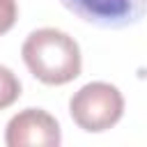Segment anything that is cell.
Returning a JSON list of instances; mask_svg holds the SVG:
<instances>
[{
    "label": "cell",
    "mask_w": 147,
    "mask_h": 147,
    "mask_svg": "<svg viewBox=\"0 0 147 147\" xmlns=\"http://www.w3.org/2000/svg\"><path fill=\"white\" fill-rule=\"evenodd\" d=\"M18 18V5L16 0H0V37L7 34Z\"/></svg>",
    "instance_id": "6"
},
{
    "label": "cell",
    "mask_w": 147,
    "mask_h": 147,
    "mask_svg": "<svg viewBox=\"0 0 147 147\" xmlns=\"http://www.w3.org/2000/svg\"><path fill=\"white\" fill-rule=\"evenodd\" d=\"M71 119L87 133H101L113 129L124 115V96L110 83H87L74 92L69 101Z\"/></svg>",
    "instance_id": "2"
},
{
    "label": "cell",
    "mask_w": 147,
    "mask_h": 147,
    "mask_svg": "<svg viewBox=\"0 0 147 147\" xmlns=\"http://www.w3.org/2000/svg\"><path fill=\"white\" fill-rule=\"evenodd\" d=\"M5 142L7 147H57L62 142V131L51 113L25 108L9 119Z\"/></svg>",
    "instance_id": "4"
},
{
    "label": "cell",
    "mask_w": 147,
    "mask_h": 147,
    "mask_svg": "<svg viewBox=\"0 0 147 147\" xmlns=\"http://www.w3.org/2000/svg\"><path fill=\"white\" fill-rule=\"evenodd\" d=\"M18 96H21V80L11 69L0 64V110L14 106Z\"/></svg>",
    "instance_id": "5"
},
{
    "label": "cell",
    "mask_w": 147,
    "mask_h": 147,
    "mask_svg": "<svg viewBox=\"0 0 147 147\" xmlns=\"http://www.w3.org/2000/svg\"><path fill=\"white\" fill-rule=\"evenodd\" d=\"M28 71L44 85H67L80 76L83 57L74 37L55 28H39L28 34L21 48Z\"/></svg>",
    "instance_id": "1"
},
{
    "label": "cell",
    "mask_w": 147,
    "mask_h": 147,
    "mask_svg": "<svg viewBox=\"0 0 147 147\" xmlns=\"http://www.w3.org/2000/svg\"><path fill=\"white\" fill-rule=\"evenodd\" d=\"M71 14L96 28L119 30L147 14V0H60Z\"/></svg>",
    "instance_id": "3"
}]
</instances>
